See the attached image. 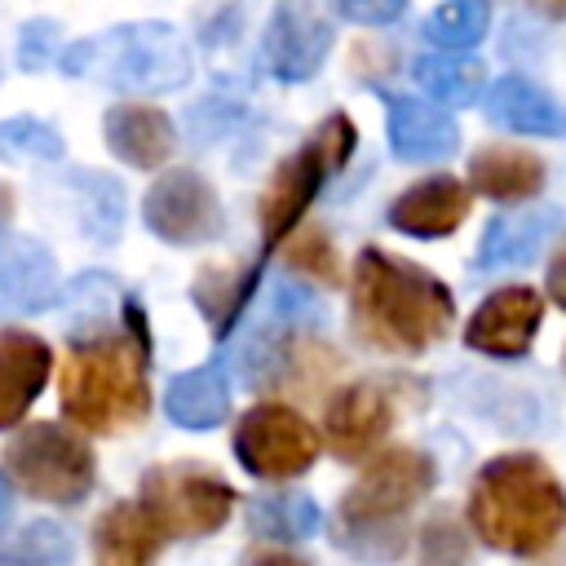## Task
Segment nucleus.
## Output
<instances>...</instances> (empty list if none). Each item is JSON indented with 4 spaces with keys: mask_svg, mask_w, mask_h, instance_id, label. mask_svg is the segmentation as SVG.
<instances>
[{
    "mask_svg": "<svg viewBox=\"0 0 566 566\" xmlns=\"http://www.w3.org/2000/svg\"><path fill=\"white\" fill-rule=\"evenodd\" d=\"M464 217H469V190H464V181H455L447 172L416 181L411 190H402L389 203L394 230H402L411 239H447V234H455V226Z\"/></svg>",
    "mask_w": 566,
    "mask_h": 566,
    "instance_id": "16",
    "label": "nucleus"
},
{
    "mask_svg": "<svg viewBox=\"0 0 566 566\" xmlns=\"http://www.w3.org/2000/svg\"><path fill=\"white\" fill-rule=\"evenodd\" d=\"M332 40H336V27H332V18H323V9L279 0L274 18L265 22V35H261V66H265V75H274L283 84L310 80L327 62Z\"/></svg>",
    "mask_w": 566,
    "mask_h": 566,
    "instance_id": "11",
    "label": "nucleus"
},
{
    "mask_svg": "<svg viewBox=\"0 0 566 566\" xmlns=\"http://www.w3.org/2000/svg\"><path fill=\"white\" fill-rule=\"evenodd\" d=\"M0 566H75V539L57 522H31L0 544Z\"/></svg>",
    "mask_w": 566,
    "mask_h": 566,
    "instance_id": "29",
    "label": "nucleus"
},
{
    "mask_svg": "<svg viewBox=\"0 0 566 566\" xmlns=\"http://www.w3.org/2000/svg\"><path fill=\"white\" fill-rule=\"evenodd\" d=\"M93 451L75 433L53 420H35L13 433L4 447V478L31 500L44 504H80L93 491Z\"/></svg>",
    "mask_w": 566,
    "mask_h": 566,
    "instance_id": "7",
    "label": "nucleus"
},
{
    "mask_svg": "<svg viewBox=\"0 0 566 566\" xmlns=\"http://www.w3.org/2000/svg\"><path fill=\"white\" fill-rule=\"evenodd\" d=\"M287 265L301 270V274H310V279H318V283H336V265L340 261H336V248H332L327 230L310 226V230H301L287 243Z\"/></svg>",
    "mask_w": 566,
    "mask_h": 566,
    "instance_id": "31",
    "label": "nucleus"
},
{
    "mask_svg": "<svg viewBox=\"0 0 566 566\" xmlns=\"http://www.w3.org/2000/svg\"><path fill=\"white\" fill-rule=\"evenodd\" d=\"M62 133L35 115H13L0 124V159H62Z\"/></svg>",
    "mask_w": 566,
    "mask_h": 566,
    "instance_id": "30",
    "label": "nucleus"
},
{
    "mask_svg": "<svg viewBox=\"0 0 566 566\" xmlns=\"http://www.w3.org/2000/svg\"><path fill=\"white\" fill-rule=\"evenodd\" d=\"M336 9L358 27H389L394 18H402L407 0H336Z\"/></svg>",
    "mask_w": 566,
    "mask_h": 566,
    "instance_id": "34",
    "label": "nucleus"
},
{
    "mask_svg": "<svg viewBox=\"0 0 566 566\" xmlns=\"http://www.w3.org/2000/svg\"><path fill=\"white\" fill-rule=\"evenodd\" d=\"M142 217H146V230L172 248H195V243H208L221 234V199L217 190L190 172V168H172L164 172L146 199H142Z\"/></svg>",
    "mask_w": 566,
    "mask_h": 566,
    "instance_id": "10",
    "label": "nucleus"
},
{
    "mask_svg": "<svg viewBox=\"0 0 566 566\" xmlns=\"http://www.w3.org/2000/svg\"><path fill=\"white\" fill-rule=\"evenodd\" d=\"M557 212H509L491 217L478 243V270H504V265H526L539 256L544 239L553 234Z\"/></svg>",
    "mask_w": 566,
    "mask_h": 566,
    "instance_id": "22",
    "label": "nucleus"
},
{
    "mask_svg": "<svg viewBox=\"0 0 566 566\" xmlns=\"http://www.w3.org/2000/svg\"><path fill=\"white\" fill-rule=\"evenodd\" d=\"M394 424V398L380 380H354L336 389L323 416V433L340 460H363L380 447V438Z\"/></svg>",
    "mask_w": 566,
    "mask_h": 566,
    "instance_id": "13",
    "label": "nucleus"
},
{
    "mask_svg": "<svg viewBox=\"0 0 566 566\" xmlns=\"http://www.w3.org/2000/svg\"><path fill=\"white\" fill-rule=\"evenodd\" d=\"M9 504H13V486H9V478L0 473V526H4V517H9Z\"/></svg>",
    "mask_w": 566,
    "mask_h": 566,
    "instance_id": "38",
    "label": "nucleus"
},
{
    "mask_svg": "<svg viewBox=\"0 0 566 566\" xmlns=\"http://www.w3.org/2000/svg\"><path fill=\"white\" fill-rule=\"evenodd\" d=\"M252 287H256V265L243 270V274H230V270H203V274H199L195 301H199V310L208 314V323H212L217 336H226V332L234 327V318H239L243 301L252 296Z\"/></svg>",
    "mask_w": 566,
    "mask_h": 566,
    "instance_id": "28",
    "label": "nucleus"
},
{
    "mask_svg": "<svg viewBox=\"0 0 566 566\" xmlns=\"http://www.w3.org/2000/svg\"><path fill=\"white\" fill-rule=\"evenodd\" d=\"M62 71L93 75L124 93H172L190 80V44L168 22H128L62 49Z\"/></svg>",
    "mask_w": 566,
    "mask_h": 566,
    "instance_id": "5",
    "label": "nucleus"
},
{
    "mask_svg": "<svg viewBox=\"0 0 566 566\" xmlns=\"http://www.w3.org/2000/svg\"><path fill=\"white\" fill-rule=\"evenodd\" d=\"M486 115L513 133H526V137H557L566 128L562 106L526 75H500L486 88Z\"/></svg>",
    "mask_w": 566,
    "mask_h": 566,
    "instance_id": "19",
    "label": "nucleus"
},
{
    "mask_svg": "<svg viewBox=\"0 0 566 566\" xmlns=\"http://www.w3.org/2000/svg\"><path fill=\"white\" fill-rule=\"evenodd\" d=\"M469 186L486 199L500 203H522L531 195H539L544 186V164L531 150H513V146H486L469 159Z\"/></svg>",
    "mask_w": 566,
    "mask_h": 566,
    "instance_id": "21",
    "label": "nucleus"
},
{
    "mask_svg": "<svg viewBox=\"0 0 566 566\" xmlns=\"http://www.w3.org/2000/svg\"><path fill=\"white\" fill-rule=\"evenodd\" d=\"M146 349L128 336H88L75 340L62 367V411L88 433H115L137 424L150 411L146 389Z\"/></svg>",
    "mask_w": 566,
    "mask_h": 566,
    "instance_id": "4",
    "label": "nucleus"
},
{
    "mask_svg": "<svg viewBox=\"0 0 566 566\" xmlns=\"http://www.w3.org/2000/svg\"><path fill=\"white\" fill-rule=\"evenodd\" d=\"M385 133H389L394 155L407 164L447 159L460 146V124L438 102H424L411 93L385 97Z\"/></svg>",
    "mask_w": 566,
    "mask_h": 566,
    "instance_id": "15",
    "label": "nucleus"
},
{
    "mask_svg": "<svg viewBox=\"0 0 566 566\" xmlns=\"http://www.w3.org/2000/svg\"><path fill=\"white\" fill-rule=\"evenodd\" d=\"M248 526H252V535H261L270 544H301L318 531V504L305 491L261 495L248 509Z\"/></svg>",
    "mask_w": 566,
    "mask_h": 566,
    "instance_id": "24",
    "label": "nucleus"
},
{
    "mask_svg": "<svg viewBox=\"0 0 566 566\" xmlns=\"http://www.w3.org/2000/svg\"><path fill=\"white\" fill-rule=\"evenodd\" d=\"M57 296V261L31 239L0 230V314H40Z\"/></svg>",
    "mask_w": 566,
    "mask_h": 566,
    "instance_id": "14",
    "label": "nucleus"
},
{
    "mask_svg": "<svg viewBox=\"0 0 566 566\" xmlns=\"http://www.w3.org/2000/svg\"><path fill=\"white\" fill-rule=\"evenodd\" d=\"M491 31V9L486 0H442L429 18H424V40L438 53H460L482 44V35Z\"/></svg>",
    "mask_w": 566,
    "mask_h": 566,
    "instance_id": "26",
    "label": "nucleus"
},
{
    "mask_svg": "<svg viewBox=\"0 0 566 566\" xmlns=\"http://www.w3.org/2000/svg\"><path fill=\"white\" fill-rule=\"evenodd\" d=\"M544 270H548V296H553V301L566 310V243L553 252V261H548Z\"/></svg>",
    "mask_w": 566,
    "mask_h": 566,
    "instance_id": "35",
    "label": "nucleus"
},
{
    "mask_svg": "<svg viewBox=\"0 0 566 566\" xmlns=\"http://www.w3.org/2000/svg\"><path fill=\"white\" fill-rule=\"evenodd\" d=\"M535 9H544L548 18H566V0H531Z\"/></svg>",
    "mask_w": 566,
    "mask_h": 566,
    "instance_id": "39",
    "label": "nucleus"
},
{
    "mask_svg": "<svg viewBox=\"0 0 566 566\" xmlns=\"http://www.w3.org/2000/svg\"><path fill=\"white\" fill-rule=\"evenodd\" d=\"M354 142H358V133H354L349 115H327L318 124V133L274 168V177L261 195V208H256L265 248H274L287 230H296V221L305 217V208L314 203L323 181L336 177L345 168V159L354 155Z\"/></svg>",
    "mask_w": 566,
    "mask_h": 566,
    "instance_id": "6",
    "label": "nucleus"
},
{
    "mask_svg": "<svg viewBox=\"0 0 566 566\" xmlns=\"http://www.w3.org/2000/svg\"><path fill=\"white\" fill-rule=\"evenodd\" d=\"M9 217H13V190L0 181V230L9 226Z\"/></svg>",
    "mask_w": 566,
    "mask_h": 566,
    "instance_id": "37",
    "label": "nucleus"
},
{
    "mask_svg": "<svg viewBox=\"0 0 566 566\" xmlns=\"http://www.w3.org/2000/svg\"><path fill=\"white\" fill-rule=\"evenodd\" d=\"M75 190H80V226H84V234H93L97 243H115L119 226H124L119 181L106 177V172H75Z\"/></svg>",
    "mask_w": 566,
    "mask_h": 566,
    "instance_id": "27",
    "label": "nucleus"
},
{
    "mask_svg": "<svg viewBox=\"0 0 566 566\" xmlns=\"http://www.w3.org/2000/svg\"><path fill=\"white\" fill-rule=\"evenodd\" d=\"M416 84L447 106H469L486 93V71L478 57L464 53H424L416 62Z\"/></svg>",
    "mask_w": 566,
    "mask_h": 566,
    "instance_id": "25",
    "label": "nucleus"
},
{
    "mask_svg": "<svg viewBox=\"0 0 566 566\" xmlns=\"http://www.w3.org/2000/svg\"><path fill=\"white\" fill-rule=\"evenodd\" d=\"M155 548L159 535L137 504H111L93 526V553L102 566H150Z\"/></svg>",
    "mask_w": 566,
    "mask_h": 566,
    "instance_id": "23",
    "label": "nucleus"
},
{
    "mask_svg": "<svg viewBox=\"0 0 566 566\" xmlns=\"http://www.w3.org/2000/svg\"><path fill=\"white\" fill-rule=\"evenodd\" d=\"M424 562L429 566H460L464 562V544H460V535H455V526L447 517H438L429 526V535H424Z\"/></svg>",
    "mask_w": 566,
    "mask_h": 566,
    "instance_id": "33",
    "label": "nucleus"
},
{
    "mask_svg": "<svg viewBox=\"0 0 566 566\" xmlns=\"http://www.w3.org/2000/svg\"><path fill=\"white\" fill-rule=\"evenodd\" d=\"M53 371V349L35 332H0V429H13L40 398Z\"/></svg>",
    "mask_w": 566,
    "mask_h": 566,
    "instance_id": "17",
    "label": "nucleus"
},
{
    "mask_svg": "<svg viewBox=\"0 0 566 566\" xmlns=\"http://www.w3.org/2000/svg\"><path fill=\"white\" fill-rule=\"evenodd\" d=\"M349 318L363 345L385 354H420L447 336L455 318L451 287L416 261H402L385 248H363L354 261V301Z\"/></svg>",
    "mask_w": 566,
    "mask_h": 566,
    "instance_id": "1",
    "label": "nucleus"
},
{
    "mask_svg": "<svg viewBox=\"0 0 566 566\" xmlns=\"http://www.w3.org/2000/svg\"><path fill=\"white\" fill-rule=\"evenodd\" d=\"M234 455L256 478H296L318 460V433L301 411L283 402H261L234 424Z\"/></svg>",
    "mask_w": 566,
    "mask_h": 566,
    "instance_id": "9",
    "label": "nucleus"
},
{
    "mask_svg": "<svg viewBox=\"0 0 566 566\" xmlns=\"http://www.w3.org/2000/svg\"><path fill=\"white\" fill-rule=\"evenodd\" d=\"M146 522L159 539H199L230 522L234 491L199 464H164L142 478V504Z\"/></svg>",
    "mask_w": 566,
    "mask_h": 566,
    "instance_id": "8",
    "label": "nucleus"
},
{
    "mask_svg": "<svg viewBox=\"0 0 566 566\" xmlns=\"http://www.w3.org/2000/svg\"><path fill=\"white\" fill-rule=\"evenodd\" d=\"M164 411L181 429H217L230 416V380L217 363L181 371L164 389Z\"/></svg>",
    "mask_w": 566,
    "mask_h": 566,
    "instance_id": "20",
    "label": "nucleus"
},
{
    "mask_svg": "<svg viewBox=\"0 0 566 566\" xmlns=\"http://www.w3.org/2000/svg\"><path fill=\"white\" fill-rule=\"evenodd\" d=\"M287 4H310V9H318V0H287Z\"/></svg>",
    "mask_w": 566,
    "mask_h": 566,
    "instance_id": "40",
    "label": "nucleus"
},
{
    "mask_svg": "<svg viewBox=\"0 0 566 566\" xmlns=\"http://www.w3.org/2000/svg\"><path fill=\"white\" fill-rule=\"evenodd\" d=\"M243 566H310V562L296 557V553H283V548H256Z\"/></svg>",
    "mask_w": 566,
    "mask_h": 566,
    "instance_id": "36",
    "label": "nucleus"
},
{
    "mask_svg": "<svg viewBox=\"0 0 566 566\" xmlns=\"http://www.w3.org/2000/svg\"><path fill=\"white\" fill-rule=\"evenodd\" d=\"M469 522L486 548L535 557L566 526V491L539 455H495L491 464H482L469 491Z\"/></svg>",
    "mask_w": 566,
    "mask_h": 566,
    "instance_id": "2",
    "label": "nucleus"
},
{
    "mask_svg": "<svg viewBox=\"0 0 566 566\" xmlns=\"http://www.w3.org/2000/svg\"><path fill=\"white\" fill-rule=\"evenodd\" d=\"M57 44H62V31H57L53 18H35V22H27V27L18 31V66H27V71L49 66L53 57H62Z\"/></svg>",
    "mask_w": 566,
    "mask_h": 566,
    "instance_id": "32",
    "label": "nucleus"
},
{
    "mask_svg": "<svg viewBox=\"0 0 566 566\" xmlns=\"http://www.w3.org/2000/svg\"><path fill=\"white\" fill-rule=\"evenodd\" d=\"M433 460L416 447L380 451L336 504L332 539L358 562H394L407 544V513L429 495Z\"/></svg>",
    "mask_w": 566,
    "mask_h": 566,
    "instance_id": "3",
    "label": "nucleus"
},
{
    "mask_svg": "<svg viewBox=\"0 0 566 566\" xmlns=\"http://www.w3.org/2000/svg\"><path fill=\"white\" fill-rule=\"evenodd\" d=\"M539 318H544V301L535 287H522V283L500 287L478 305V314L464 327V340L469 349L491 358H522L539 332Z\"/></svg>",
    "mask_w": 566,
    "mask_h": 566,
    "instance_id": "12",
    "label": "nucleus"
},
{
    "mask_svg": "<svg viewBox=\"0 0 566 566\" xmlns=\"http://www.w3.org/2000/svg\"><path fill=\"white\" fill-rule=\"evenodd\" d=\"M102 133L115 159L133 164V168H159L164 159H172L177 146V128L159 106H142V102H119L102 115Z\"/></svg>",
    "mask_w": 566,
    "mask_h": 566,
    "instance_id": "18",
    "label": "nucleus"
}]
</instances>
